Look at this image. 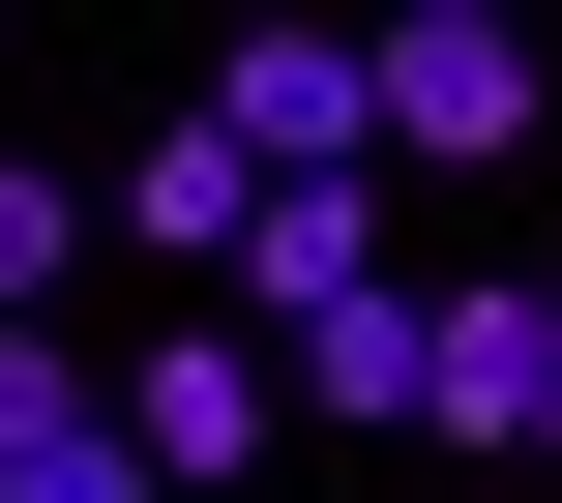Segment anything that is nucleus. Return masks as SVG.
Listing matches in <instances>:
<instances>
[{
	"label": "nucleus",
	"mask_w": 562,
	"mask_h": 503,
	"mask_svg": "<svg viewBox=\"0 0 562 503\" xmlns=\"http://www.w3.org/2000/svg\"><path fill=\"white\" fill-rule=\"evenodd\" d=\"M59 267H89V178H30V148H0V326H59Z\"/></svg>",
	"instance_id": "423d86ee"
},
{
	"label": "nucleus",
	"mask_w": 562,
	"mask_h": 503,
	"mask_svg": "<svg viewBox=\"0 0 562 503\" xmlns=\"http://www.w3.org/2000/svg\"><path fill=\"white\" fill-rule=\"evenodd\" d=\"M533 385H562V267H533ZM533 445H562V415H533Z\"/></svg>",
	"instance_id": "0eeeda50"
},
{
	"label": "nucleus",
	"mask_w": 562,
	"mask_h": 503,
	"mask_svg": "<svg viewBox=\"0 0 562 503\" xmlns=\"http://www.w3.org/2000/svg\"><path fill=\"white\" fill-rule=\"evenodd\" d=\"M207 148H237V178H385L356 30H207Z\"/></svg>",
	"instance_id": "7ed1b4c3"
},
{
	"label": "nucleus",
	"mask_w": 562,
	"mask_h": 503,
	"mask_svg": "<svg viewBox=\"0 0 562 503\" xmlns=\"http://www.w3.org/2000/svg\"><path fill=\"white\" fill-rule=\"evenodd\" d=\"M89 415H119V474H148V503H237L267 445H296V385H267L237 326H148V356H89Z\"/></svg>",
	"instance_id": "f03ea898"
},
{
	"label": "nucleus",
	"mask_w": 562,
	"mask_h": 503,
	"mask_svg": "<svg viewBox=\"0 0 562 503\" xmlns=\"http://www.w3.org/2000/svg\"><path fill=\"white\" fill-rule=\"evenodd\" d=\"M237 208H267V178H237L207 119H148V148H119V237H148V267H237Z\"/></svg>",
	"instance_id": "39448f33"
},
{
	"label": "nucleus",
	"mask_w": 562,
	"mask_h": 503,
	"mask_svg": "<svg viewBox=\"0 0 562 503\" xmlns=\"http://www.w3.org/2000/svg\"><path fill=\"white\" fill-rule=\"evenodd\" d=\"M533 267H415V445H533Z\"/></svg>",
	"instance_id": "20e7f679"
},
{
	"label": "nucleus",
	"mask_w": 562,
	"mask_h": 503,
	"mask_svg": "<svg viewBox=\"0 0 562 503\" xmlns=\"http://www.w3.org/2000/svg\"><path fill=\"white\" fill-rule=\"evenodd\" d=\"M356 119L474 178V148H533V119H562V59L504 30V0H385V30H356Z\"/></svg>",
	"instance_id": "f257e3e1"
}]
</instances>
